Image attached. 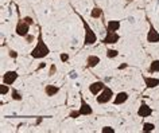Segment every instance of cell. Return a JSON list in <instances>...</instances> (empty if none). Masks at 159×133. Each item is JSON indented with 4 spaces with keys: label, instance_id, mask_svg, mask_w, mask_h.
<instances>
[{
    "label": "cell",
    "instance_id": "cell-1",
    "mask_svg": "<svg viewBox=\"0 0 159 133\" xmlns=\"http://www.w3.org/2000/svg\"><path fill=\"white\" fill-rule=\"evenodd\" d=\"M50 53V48L47 47V44L45 43L43 40V36H42V32H41V27H39V35H38V43L36 46L32 48L31 51V58L34 59H42L45 57H47Z\"/></svg>",
    "mask_w": 159,
    "mask_h": 133
},
{
    "label": "cell",
    "instance_id": "cell-2",
    "mask_svg": "<svg viewBox=\"0 0 159 133\" xmlns=\"http://www.w3.org/2000/svg\"><path fill=\"white\" fill-rule=\"evenodd\" d=\"M76 14H77L78 16H80V19H81L82 22V26H84V28H85V38H84V44L85 46H90V44H94L97 42V35H96V32L90 28V26L88 23H86V20L82 18L80 14H78L77 11H76Z\"/></svg>",
    "mask_w": 159,
    "mask_h": 133
},
{
    "label": "cell",
    "instance_id": "cell-3",
    "mask_svg": "<svg viewBox=\"0 0 159 133\" xmlns=\"http://www.w3.org/2000/svg\"><path fill=\"white\" fill-rule=\"evenodd\" d=\"M113 97V91L111 87L108 86H105L104 89L100 91V94L97 95V104H100V105H103V104H107V102H109L111 100H112Z\"/></svg>",
    "mask_w": 159,
    "mask_h": 133
},
{
    "label": "cell",
    "instance_id": "cell-4",
    "mask_svg": "<svg viewBox=\"0 0 159 133\" xmlns=\"http://www.w3.org/2000/svg\"><path fill=\"white\" fill-rule=\"evenodd\" d=\"M147 22H148V32H147V42L148 43H159V32L155 30L154 24L151 23L150 18H147Z\"/></svg>",
    "mask_w": 159,
    "mask_h": 133
},
{
    "label": "cell",
    "instance_id": "cell-5",
    "mask_svg": "<svg viewBox=\"0 0 159 133\" xmlns=\"http://www.w3.org/2000/svg\"><path fill=\"white\" fill-rule=\"evenodd\" d=\"M28 30H30V24H28L27 22H24L23 19L19 20L15 27V32L19 36H26L28 34Z\"/></svg>",
    "mask_w": 159,
    "mask_h": 133
},
{
    "label": "cell",
    "instance_id": "cell-6",
    "mask_svg": "<svg viewBox=\"0 0 159 133\" xmlns=\"http://www.w3.org/2000/svg\"><path fill=\"white\" fill-rule=\"evenodd\" d=\"M119 39H120V35H119L116 31H107V36L103 39V43L104 44H115L119 42Z\"/></svg>",
    "mask_w": 159,
    "mask_h": 133
},
{
    "label": "cell",
    "instance_id": "cell-7",
    "mask_svg": "<svg viewBox=\"0 0 159 133\" xmlns=\"http://www.w3.org/2000/svg\"><path fill=\"white\" fill-rule=\"evenodd\" d=\"M151 114H152V109L144 101H142L139 109H138V116L139 117H150Z\"/></svg>",
    "mask_w": 159,
    "mask_h": 133
},
{
    "label": "cell",
    "instance_id": "cell-8",
    "mask_svg": "<svg viewBox=\"0 0 159 133\" xmlns=\"http://www.w3.org/2000/svg\"><path fill=\"white\" fill-rule=\"evenodd\" d=\"M80 113L81 116H90V114L93 113V109H92V106L85 101V98L81 95V106H80Z\"/></svg>",
    "mask_w": 159,
    "mask_h": 133
},
{
    "label": "cell",
    "instance_id": "cell-9",
    "mask_svg": "<svg viewBox=\"0 0 159 133\" xmlns=\"http://www.w3.org/2000/svg\"><path fill=\"white\" fill-rule=\"evenodd\" d=\"M16 79H18V73L14 70L7 71V73H4V75H3V83H6V85H12Z\"/></svg>",
    "mask_w": 159,
    "mask_h": 133
},
{
    "label": "cell",
    "instance_id": "cell-10",
    "mask_svg": "<svg viewBox=\"0 0 159 133\" xmlns=\"http://www.w3.org/2000/svg\"><path fill=\"white\" fill-rule=\"evenodd\" d=\"M105 87V83L104 82H101V81H96V82L93 83H90L89 85V91L93 95H98L100 94V91Z\"/></svg>",
    "mask_w": 159,
    "mask_h": 133
},
{
    "label": "cell",
    "instance_id": "cell-11",
    "mask_svg": "<svg viewBox=\"0 0 159 133\" xmlns=\"http://www.w3.org/2000/svg\"><path fill=\"white\" fill-rule=\"evenodd\" d=\"M143 79H144V83L148 89H154V87L159 86V78H154V77H146L143 75Z\"/></svg>",
    "mask_w": 159,
    "mask_h": 133
},
{
    "label": "cell",
    "instance_id": "cell-12",
    "mask_svg": "<svg viewBox=\"0 0 159 133\" xmlns=\"http://www.w3.org/2000/svg\"><path fill=\"white\" fill-rule=\"evenodd\" d=\"M128 98H129V94H128L127 91H120V93H117V95L115 97V105H121V104H124Z\"/></svg>",
    "mask_w": 159,
    "mask_h": 133
},
{
    "label": "cell",
    "instance_id": "cell-13",
    "mask_svg": "<svg viewBox=\"0 0 159 133\" xmlns=\"http://www.w3.org/2000/svg\"><path fill=\"white\" fill-rule=\"evenodd\" d=\"M100 63V58L97 55H89L86 58V67H94Z\"/></svg>",
    "mask_w": 159,
    "mask_h": 133
},
{
    "label": "cell",
    "instance_id": "cell-14",
    "mask_svg": "<svg viewBox=\"0 0 159 133\" xmlns=\"http://www.w3.org/2000/svg\"><path fill=\"white\" fill-rule=\"evenodd\" d=\"M120 28V22L119 20H109L107 24V31H117Z\"/></svg>",
    "mask_w": 159,
    "mask_h": 133
},
{
    "label": "cell",
    "instance_id": "cell-15",
    "mask_svg": "<svg viewBox=\"0 0 159 133\" xmlns=\"http://www.w3.org/2000/svg\"><path fill=\"white\" fill-rule=\"evenodd\" d=\"M58 91H59V87L58 86H54V85H47V86L45 87V93H46L49 97H53V95H55Z\"/></svg>",
    "mask_w": 159,
    "mask_h": 133
},
{
    "label": "cell",
    "instance_id": "cell-16",
    "mask_svg": "<svg viewBox=\"0 0 159 133\" xmlns=\"http://www.w3.org/2000/svg\"><path fill=\"white\" fill-rule=\"evenodd\" d=\"M90 16L92 18H103V10L100 7H94L90 12Z\"/></svg>",
    "mask_w": 159,
    "mask_h": 133
},
{
    "label": "cell",
    "instance_id": "cell-17",
    "mask_svg": "<svg viewBox=\"0 0 159 133\" xmlns=\"http://www.w3.org/2000/svg\"><path fill=\"white\" fill-rule=\"evenodd\" d=\"M159 71V59H154L150 66V73H158Z\"/></svg>",
    "mask_w": 159,
    "mask_h": 133
},
{
    "label": "cell",
    "instance_id": "cell-18",
    "mask_svg": "<svg viewBox=\"0 0 159 133\" xmlns=\"http://www.w3.org/2000/svg\"><path fill=\"white\" fill-rule=\"evenodd\" d=\"M11 94H12V100L14 101H22V94H20V91H18L16 89H12V91H11Z\"/></svg>",
    "mask_w": 159,
    "mask_h": 133
},
{
    "label": "cell",
    "instance_id": "cell-19",
    "mask_svg": "<svg viewBox=\"0 0 159 133\" xmlns=\"http://www.w3.org/2000/svg\"><path fill=\"white\" fill-rule=\"evenodd\" d=\"M154 129H155V125H154L152 122H146V124H143V132H152Z\"/></svg>",
    "mask_w": 159,
    "mask_h": 133
},
{
    "label": "cell",
    "instance_id": "cell-20",
    "mask_svg": "<svg viewBox=\"0 0 159 133\" xmlns=\"http://www.w3.org/2000/svg\"><path fill=\"white\" fill-rule=\"evenodd\" d=\"M117 55H119V51L115 50V48H108L107 50V57L108 58H116Z\"/></svg>",
    "mask_w": 159,
    "mask_h": 133
},
{
    "label": "cell",
    "instance_id": "cell-21",
    "mask_svg": "<svg viewBox=\"0 0 159 133\" xmlns=\"http://www.w3.org/2000/svg\"><path fill=\"white\" fill-rule=\"evenodd\" d=\"M8 91H10V85L1 83V85H0V94H1V95H6Z\"/></svg>",
    "mask_w": 159,
    "mask_h": 133
},
{
    "label": "cell",
    "instance_id": "cell-22",
    "mask_svg": "<svg viewBox=\"0 0 159 133\" xmlns=\"http://www.w3.org/2000/svg\"><path fill=\"white\" fill-rule=\"evenodd\" d=\"M81 116V113H80V110H72L69 113V117L70 118H77V117H80Z\"/></svg>",
    "mask_w": 159,
    "mask_h": 133
},
{
    "label": "cell",
    "instance_id": "cell-23",
    "mask_svg": "<svg viewBox=\"0 0 159 133\" xmlns=\"http://www.w3.org/2000/svg\"><path fill=\"white\" fill-rule=\"evenodd\" d=\"M101 132L103 133H115V128H112V126H104V128L101 129Z\"/></svg>",
    "mask_w": 159,
    "mask_h": 133
},
{
    "label": "cell",
    "instance_id": "cell-24",
    "mask_svg": "<svg viewBox=\"0 0 159 133\" xmlns=\"http://www.w3.org/2000/svg\"><path fill=\"white\" fill-rule=\"evenodd\" d=\"M59 58H61V61H62V62H67V61H69V54L62 53V54L59 55Z\"/></svg>",
    "mask_w": 159,
    "mask_h": 133
},
{
    "label": "cell",
    "instance_id": "cell-25",
    "mask_svg": "<svg viewBox=\"0 0 159 133\" xmlns=\"http://www.w3.org/2000/svg\"><path fill=\"white\" fill-rule=\"evenodd\" d=\"M55 71H57V66H55L54 63L50 66V71H49V75H54L55 74Z\"/></svg>",
    "mask_w": 159,
    "mask_h": 133
},
{
    "label": "cell",
    "instance_id": "cell-26",
    "mask_svg": "<svg viewBox=\"0 0 159 133\" xmlns=\"http://www.w3.org/2000/svg\"><path fill=\"white\" fill-rule=\"evenodd\" d=\"M23 20H24V22H27V23L30 24V26H31V24L34 23V20H32V18H30V16H26V18H23Z\"/></svg>",
    "mask_w": 159,
    "mask_h": 133
},
{
    "label": "cell",
    "instance_id": "cell-27",
    "mask_svg": "<svg viewBox=\"0 0 159 133\" xmlns=\"http://www.w3.org/2000/svg\"><path fill=\"white\" fill-rule=\"evenodd\" d=\"M24 38H26V42H27V43H31L32 40H34V36H32V35H28V34L24 36Z\"/></svg>",
    "mask_w": 159,
    "mask_h": 133
},
{
    "label": "cell",
    "instance_id": "cell-28",
    "mask_svg": "<svg viewBox=\"0 0 159 133\" xmlns=\"http://www.w3.org/2000/svg\"><path fill=\"white\" fill-rule=\"evenodd\" d=\"M10 57H11V58H18V53H16V51H14V50H10Z\"/></svg>",
    "mask_w": 159,
    "mask_h": 133
},
{
    "label": "cell",
    "instance_id": "cell-29",
    "mask_svg": "<svg viewBox=\"0 0 159 133\" xmlns=\"http://www.w3.org/2000/svg\"><path fill=\"white\" fill-rule=\"evenodd\" d=\"M127 67H128V63H121L119 66V70H123V69H127Z\"/></svg>",
    "mask_w": 159,
    "mask_h": 133
},
{
    "label": "cell",
    "instance_id": "cell-30",
    "mask_svg": "<svg viewBox=\"0 0 159 133\" xmlns=\"http://www.w3.org/2000/svg\"><path fill=\"white\" fill-rule=\"evenodd\" d=\"M45 66H46V63H45V62H42V63H41V65H39L38 70H39V69H43V67H45Z\"/></svg>",
    "mask_w": 159,
    "mask_h": 133
},
{
    "label": "cell",
    "instance_id": "cell-31",
    "mask_svg": "<svg viewBox=\"0 0 159 133\" xmlns=\"http://www.w3.org/2000/svg\"><path fill=\"white\" fill-rule=\"evenodd\" d=\"M127 1H128V3H132V1H134V0H127Z\"/></svg>",
    "mask_w": 159,
    "mask_h": 133
}]
</instances>
